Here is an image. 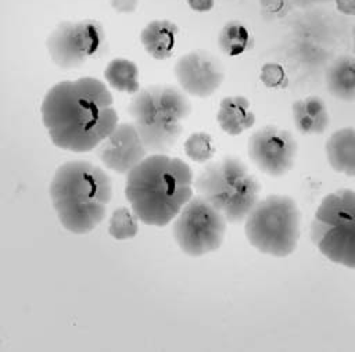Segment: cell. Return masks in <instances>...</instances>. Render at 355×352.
<instances>
[{
	"instance_id": "cell-1",
	"label": "cell",
	"mask_w": 355,
	"mask_h": 352,
	"mask_svg": "<svg viewBox=\"0 0 355 352\" xmlns=\"http://www.w3.org/2000/svg\"><path fill=\"white\" fill-rule=\"evenodd\" d=\"M40 115L51 143L71 152L97 148L119 123L110 86L94 76L53 85L42 100Z\"/></svg>"
},
{
	"instance_id": "cell-2",
	"label": "cell",
	"mask_w": 355,
	"mask_h": 352,
	"mask_svg": "<svg viewBox=\"0 0 355 352\" xmlns=\"http://www.w3.org/2000/svg\"><path fill=\"white\" fill-rule=\"evenodd\" d=\"M193 170L183 159L153 152L126 173L125 197L140 222L166 226L193 197Z\"/></svg>"
},
{
	"instance_id": "cell-3",
	"label": "cell",
	"mask_w": 355,
	"mask_h": 352,
	"mask_svg": "<svg viewBox=\"0 0 355 352\" xmlns=\"http://www.w3.org/2000/svg\"><path fill=\"white\" fill-rule=\"evenodd\" d=\"M49 193L62 227L73 234H86L104 220L112 198V182L100 166L73 159L55 169Z\"/></svg>"
},
{
	"instance_id": "cell-4",
	"label": "cell",
	"mask_w": 355,
	"mask_h": 352,
	"mask_svg": "<svg viewBox=\"0 0 355 352\" xmlns=\"http://www.w3.org/2000/svg\"><path fill=\"white\" fill-rule=\"evenodd\" d=\"M128 112L148 152H168L183 133L191 103L178 86L150 85L133 94Z\"/></svg>"
},
{
	"instance_id": "cell-5",
	"label": "cell",
	"mask_w": 355,
	"mask_h": 352,
	"mask_svg": "<svg viewBox=\"0 0 355 352\" xmlns=\"http://www.w3.org/2000/svg\"><path fill=\"white\" fill-rule=\"evenodd\" d=\"M194 190L218 208L229 223H241L259 201L261 183L239 158L209 162L194 179Z\"/></svg>"
},
{
	"instance_id": "cell-6",
	"label": "cell",
	"mask_w": 355,
	"mask_h": 352,
	"mask_svg": "<svg viewBox=\"0 0 355 352\" xmlns=\"http://www.w3.org/2000/svg\"><path fill=\"white\" fill-rule=\"evenodd\" d=\"M309 234L324 258L355 269V190L338 188L326 194L315 211Z\"/></svg>"
},
{
	"instance_id": "cell-7",
	"label": "cell",
	"mask_w": 355,
	"mask_h": 352,
	"mask_svg": "<svg viewBox=\"0 0 355 352\" xmlns=\"http://www.w3.org/2000/svg\"><path fill=\"white\" fill-rule=\"evenodd\" d=\"M301 212L294 198L269 194L259 200L244 220L248 243L262 254L284 258L291 255L300 240Z\"/></svg>"
},
{
	"instance_id": "cell-8",
	"label": "cell",
	"mask_w": 355,
	"mask_h": 352,
	"mask_svg": "<svg viewBox=\"0 0 355 352\" xmlns=\"http://www.w3.org/2000/svg\"><path fill=\"white\" fill-rule=\"evenodd\" d=\"M227 220L202 195H193L172 220V233L178 247L189 256H202L216 251L226 233Z\"/></svg>"
},
{
	"instance_id": "cell-9",
	"label": "cell",
	"mask_w": 355,
	"mask_h": 352,
	"mask_svg": "<svg viewBox=\"0 0 355 352\" xmlns=\"http://www.w3.org/2000/svg\"><path fill=\"white\" fill-rule=\"evenodd\" d=\"M46 49L58 68L75 69L105 51L107 33L97 19H67L50 32Z\"/></svg>"
},
{
	"instance_id": "cell-10",
	"label": "cell",
	"mask_w": 355,
	"mask_h": 352,
	"mask_svg": "<svg viewBox=\"0 0 355 352\" xmlns=\"http://www.w3.org/2000/svg\"><path fill=\"white\" fill-rule=\"evenodd\" d=\"M340 21L323 10H312L300 15L290 30L291 50L295 58L304 62L330 64L341 36ZM327 68V67H326Z\"/></svg>"
},
{
	"instance_id": "cell-11",
	"label": "cell",
	"mask_w": 355,
	"mask_h": 352,
	"mask_svg": "<svg viewBox=\"0 0 355 352\" xmlns=\"http://www.w3.org/2000/svg\"><path fill=\"white\" fill-rule=\"evenodd\" d=\"M247 150L250 159L261 172L280 177L293 169L298 144L288 130L266 125L250 136Z\"/></svg>"
},
{
	"instance_id": "cell-12",
	"label": "cell",
	"mask_w": 355,
	"mask_h": 352,
	"mask_svg": "<svg viewBox=\"0 0 355 352\" xmlns=\"http://www.w3.org/2000/svg\"><path fill=\"white\" fill-rule=\"evenodd\" d=\"M173 75L186 94L200 98L212 96L225 80V69L220 60L202 49L180 55L175 62Z\"/></svg>"
},
{
	"instance_id": "cell-13",
	"label": "cell",
	"mask_w": 355,
	"mask_h": 352,
	"mask_svg": "<svg viewBox=\"0 0 355 352\" xmlns=\"http://www.w3.org/2000/svg\"><path fill=\"white\" fill-rule=\"evenodd\" d=\"M147 152L144 140L133 122L118 123L96 148L101 164L119 175L129 173L147 157Z\"/></svg>"
},
{
	"instance_id": "cell-14",
	"label": "cell",
	"mask_w": 355,
	"mask_h": 352,
	"mask_svg": "<svg viewBox=\"0 0 355 352\" xmlns=\"http://www.w3.org/2000/svg\"><path fill=\"white\" fill-rule=\"evenodd\" d=\"M178 37V24L166 18L151 19L140 30V43L143 49L150 57L158 61L172 57Z\"/></svg>"
},
{
	"instance_id": "cell-15",
	"label": "cell",
	"mask_w": 355,
	"mask_h": 352,
	"mask_svg": "<svg viewBox=\"0 0 355 352\" xmlns=\"http://www.w3.org/2000/svg\"><path fill=\"white\" fill-rule=\"evenodd\" d=\"M291 112L295 129L304 136L322 134L330 125L327 105L319 96L295 100L291 105Z\"/></svg>"
},
{
	"instance_id": "cell-16",
	"label": "cell",
	"mask_w": 355,
	"mask_h": 352,
	"mask_svg": "<svg viewBox=\"0 0 355 352\" xmlns=\"http://www.w3.org/2000/svg\"><path fill=\"white\" fill-rule=\"evenodd\" d=\"M324 151L334 172L355 177V127L347 126L333 132L326 140Z\"/></svg>"
},
{
	"instance_id": "cell-17",
	"label": "cell",
	"mask_w": 355,
	"mask_h": 352,
	"mask_svg": "<svg viewBox=\"0 0 355 352\" xmlns=\"http://www.w3.org/2000/svg\"><path fill=\"white\" fill-rule=\"evenodd\" d=\"M216 121L225 133L239 136L255 125V114L251 111V103L247 97L226 96L219 103Z\"/></svg>"
},
{
	"instance_id": "cell-18",
	"label": "cell",
	"mask_w": 355,
	"mask_h": 352,
	"mask_svg": "<svg viewBox=\"0 0 355 352\" xmlns=\"http://www.w3.org/2000/svg\"><path fill=\"white\" fill-rule=\"evenodd\" d=\"M324 82L334 98L344 103L355 101V55L334 57L324 71Z\"/></svg>"
},
{
	"instance_id": "cell-19",
	"label": "cell",
	"mask_w": 355,
	"mask_h": 352,
	"mask_svg": "<svg viewBox=\"0 0 355 352\" xmlns=\"http://www.w3.org/2000/svg\"><path fill=\"white\" fill-rule=\"evenodd\" d=\"M104 79L111 89L119 93L136 94L140 90L139 67L135 61L125 57L108 61L104 69Z\"/></svg>"
},
{
	"instance_id": "cell-20",
	"label": "cell",
	"mask_w": 355,
	"mask_h": 352,
	"mask_svg": "<svg viewBox=\"0 0 355 352\" xmlns=\"http://www.w3.org/2000/svg\"><path fill=\"white\" fill-rule=\"evenodd\" d=\"M254 36L250 28L240 19L223 24L218 33V47L227 57H239L254 47Z\"/></svg>"
},
{
	"instance_id": "cell-21",
	"label": "cell",
	"mask_w": 355,
	"mask_h": 352,
	"mask_svg": "<svg viewBox=\"0 0 355 352\" xmlns=\"http://www.w3.org/2000/svg\"><path fill=\"white\" fill-rule=\"evenodd\" d=\"M139 216L132 208L119 206L116 208L108 223V233L115 240L133 238L139 231Z\"/></svg>"
},
{
	"instance_id": "cell-22",
	"label": "cell",
	"mask_w": 355,
	"mask_h": 352,
	"mask_svg": "<svg viewBox=\"0 0 355 352\" xmlns=\"http://www.w3.org/2000/svg\"><path fill=\"white\" fill-rule=\"evenodd\" d=\"M184 152L194 162H207L215 154L214 140L207 132H194L184 141Z\"/></svg>"
},
{
	"instance_id": "cell-23",
	"label": "cell",
	"mask_w": 355,
	"mask_h": 352,
	"mask_svg": "<svg viewBox=\"0 0 355 352\" xmlns=\"http://www.w3.org/2000/svg\"><path fill=\"white\" fill-rule=\"evenodd\" d=\"M261 82L268 87L273 90H283L288 86V76L286 73V69L279 62H265L259 72Z\"/></svg>"
},
{
	"instance_id": "cell-24",
	"label": "cell",
	"mask_w": 355,
	"mask_h": 352,
	"mask_svg": "<svg viewBox=\"0 0 355 352\" xmlns=\"http://www.w3.org/2000/svg\"><path fill=\"white\" fill-rule=\"evenodd\" d=\"M295 6L291 0H259V11L265 21H277L287 17Z\"/></svg>"
},
{
	"instance_id": "cell-25",
	"label": "cell",
	"mask_w": 355,
	"mask_h": 352,
	"mask_svg": "<svg viewBox=\"0 0 355 352\" xmlns=\"http://www.w3.org/2000/svg\"><path fill=\"white\" fill-rule=\"evenodd\" d=\"M140 0H110V7L116 12L122 15H130L135 14L139 7Z\"/></svg>"
},
{
	"instance_id": "cell-26",
	"label": "cell",
	"mask_w": 355,
	"mask_h": 352,
	"mask_svg": "<svg viewBox=\"0 0 355 352\" xmlns=\"http://www.w3.org/2000/svg\"><path fill=\"white\" fill-rule=\"evenodd\" d=\"M187 6L191 11L205 14L214 10L215 7V0H186Z\"/></svg>"
},
{
	"instance_id": "cell-27",
	"label": "cell",
	"mask_w": 355,
	"mask_h": 352,
	"mask_svg": "<svg viewBox=\"0 0 355 352\" xmlns=\"http://www.w3.org/2000/svg\"><path fill=\"white\" fill-rule=\"evenodd\" d=\"M336 10L345 17L355 15V0H333Z\"/></svg>"
},
{
	"instance_id": "cell-28",
	"label": "cell",
	"mask_w": 355,
	"mask_h": 352,
	"mask_svg": "<svg viewBox=\"0 0 355 352\" xmlns=\"http://www.w3.org/2000/svg\"><path fill=\"white\" fill-rule=\"evenodd\" d=\"M333 0H291V3L295 6V8H313L323 4H329Z\"/></svg>"
},
{
	"instance_id": "cell-29",
	"label": "cell",
	"mask_w": 355,
	"mask_h": 352,
	"mask_svg": "<svg viewBox=\"0 0 355 352\" xmlns=\"http://www.w3.org/2000/svg\"><path fill=\"white\" fill-rule=\"evenodd\" d=\"M351 37H352V53L355 55V24L352 25V29H351Z\"/></svg>"
},
{
	"instance_id": "cell-30",
	"label": "cell",
	"mask_w": 355,
	"mask_h": 352,
	"mask_svg": "<svg viewBox=\"0 0 355 352\" xmlns=\"http://www.w3.org/2000/svg\"><path fill=\"white\" fill-rule=\"evenodd\" d=\"M230 1H245V0H230Z\"/></svg>"
}]
</instances>
